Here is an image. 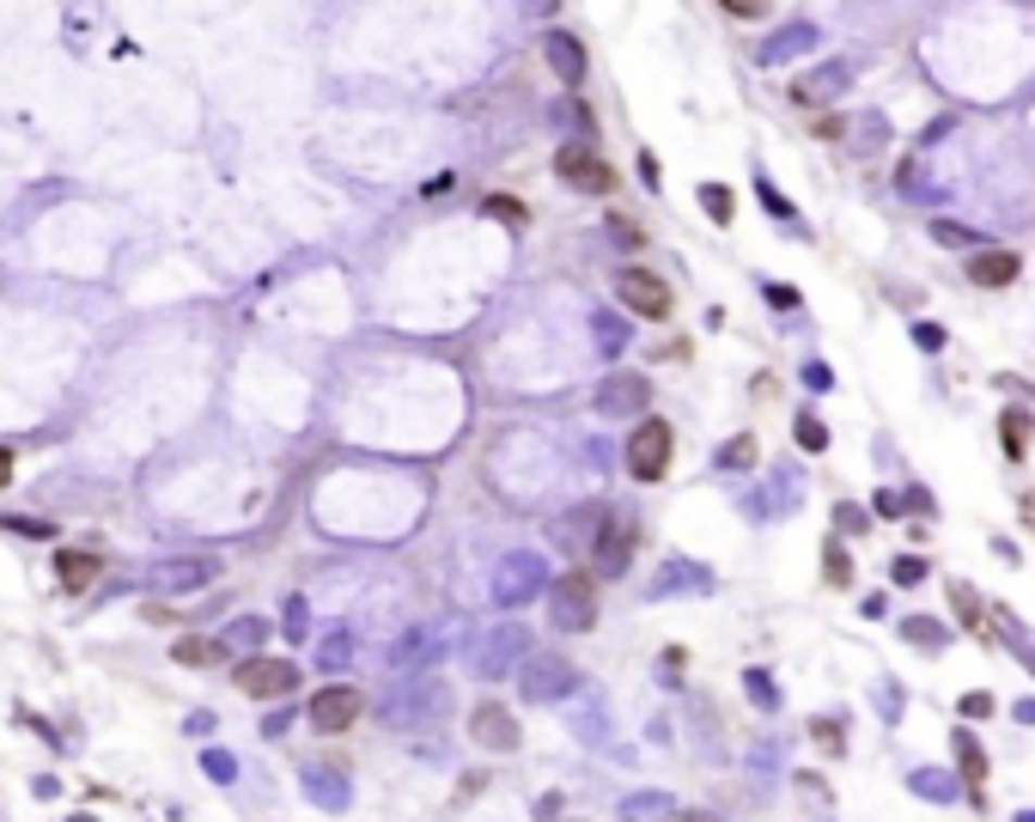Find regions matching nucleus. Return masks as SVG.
Segmentation results:
<instances>
[{"instance_id": "6ab92c4d", "label": "nucleus", "mask_w": 1035, "mask_h": 822, "mask_svg": "<svg viewBox=\"0 0 1035 822\" xmlns=\"http://www.w3.org/2000/svg\"><path fill=\"white\" fill-rule=\"evenodd\" d=\"M957 761H962V780H969V792L981 798V780H987V749L974 744L969 731H957Z\"/></svg>"}, {"instance_id": "4c0bfd02", "label": "nucleus", "mask_w": 1035, "mask_h": 822, "mask_svg": "<svg viewBox=\"0 0 1035 822\" xmlns=\"http://www.w3.org/2000/svg\"><path fill=\"white\" fill-rule=\"evenodd\" d=\"M719 7H725V13H737V18H756L768 0H719Z\"/></svg>"}, {"instance_id": "20e7f679", "label": "nucleus", "mask_w": 1035, "mask_h": 822, "mask_svg": "<svg viewBox=\"0 0 1035 822\" xmlns=\"http://www.w3.org/2000/svg\"><path fill=\"white\" fill-rule=\"evenodd\" d=\"M616 293H621V305L634 311V317H646V324H665L670 305H677V293H670V287L652 275V268H621V275H616Z\"/></svg>"}, {"instance_id": "423d86ee", "label": "nucleus", "mask_w": 1035, "mask_h": 822, "mask_svg": "<svg viewBox=\"0 0 1035 822\" xmlns=\"http://www.w3.org/2000/svg\"><path fill=\"white\" fill-rule=\"evenodd\" d=\"M232 683L244 688L250 700H280V695H293L299 688V670L287 665V658H244Z\"/></svg>"}, {"instance_id": "c85d7f7f", "label": "nucleus", "mask_w": 1035, "mask_h": 822, "mask_svg": "<svg viewBox=\"0 0 1035 822\" xmlns=\"http://www.w3.org/2000/svg\"><path fill=\"white\" fill-rule=\"evenodd\" d=\"M810 737H817L822 749H841V725H835V719H810Z\"/></svg>"}, {"instance_id": "e433bc0d", "label": "nucleus", "mask_w": 1035, "mask_h": 822, "mask_svg": "<svg viewBox=\"0 0 1035 822\" xmlns=\"http://www.w3.org/2000/svg\"><path fill=\"white\" fill-rule=\"evenodd\" d=\"M725 464H756V445H749V439H737V445H725Z\"/></svg>"}, {"instance_id": "f03ea898", "label": "nucleus", "mask_w": 1035, "mask_h": 822, "mask_svg": "<svg viewBox=\"0 0 1035 822\" xmlns=\"http://www.w3.org/2000/svg\"><path fill=\"white\" fill-rule=\"evenodd\" d=\"M548 616H555V628H567V634L597 628V579L591 573H560L555 585H548Z\"/></svg>"}, {"instance_id": "1a4fd4ad", "label": "nucleus", "mask_w": 1035, "mask_h": 822, "mask_svg": "<svg viewBox=\"0 0 1035 822\" xmlns=\"http://www.w3.org/2000/svg\"><path fill=\"white\" fill-rule=\"evenodd\" d=\"M646 396H652V384L646 378H634V372H616V378H603V390H597V415H646Z\"/></svg>"}, {"instance_id": "b1692460", "label": "nucleus", "mask_w": 1035, "mask_h": 822, "mask_svg": "<svg viewBox=\"0 0 1035 822\" xmlns=\"http://www.w3.org/2000/svg\"><path fill=\"white\" fill-rule=\"evenodd\" d=\"M932 238H938L944 250H969L981 232H969V226H957V219H932Z\"/></svg>"}, {"instance_id": "4468645a", "label": "nucleus", "mask_w": 1035, "mask_h": 822, "mask_svg": "<svg viewBox=\"0 0 1035 822\" xmlns=\"http://www.w3.org/2000/svg\"><path fill=\"white\" fill-rule=\"evenodd\" d=\"M525 652V628H500L494 640H481L476 646V670L481 676H506V665Z\"/></svg>"}, {"instance_id": "72a5a7b5", "label": "nucleus", "mask_w": 1035, "mask_h": 822, "mask_svg": "<svg viewBox=\"0 0 1035 822\" xmlns=\"http://www.w3.org/2000/svg\"><path fill=\"white\" fill-rule=\"evenodd\" d=\"M987 713H993V695H981V688L962 695V719H987Z\"/></svg>"}, {"instance_id": "9b49d317", "label": "nucleus", "mask_w": 1035, "mask_h": 822, "mask_svg": "<svg viewBox=\"0 0 1035 822\" xmlns=\"http://www.w3.org/2000/svg\"><path fill=\"white\" fill-rule=\"evenodd\" d=\"M542 55H548V67L560 74V86H572V92L585 86V49H579L572 31H548L542 37Z\"/></svg>"}, {"instance_id": "0eeeda50", "label": "nucleus", "mask_w": 1035, "mask_h": 822, "mask_svg": "<svg viewBox=\"0 0 1035 822\" xmlns=\"http://www.w3.org/2000/svg\"><path fill=\"white\" fill-rule=\"evenodd\" d=\"M634 524H609L597 530V543H591V579H621L628 573V555H634Z\"/></svg>"}, {"instance_id": "aec40b11", "label": "nucleus", "mask_w": 1035, "mask_h": 822, "mask_svg": "<svg viewBox=\"0 0 1035 822\" xmlns=\"http://www.w3.org/2000/svg\"><path fill=\"white\" fill-rule=\"evenodd\" d=\"M841 86H847V67H822V74L798 79V86H792V98H798V104H817V98L841 92Z\"/></svg>"}, {"instance_id": "393cba45", "label": "nucleus", "mask_w": 1035, "mask_h": 822, "mask_svg": "<svg viewBox=\"0 0 1035 822\" xmlns=\"http://www.w3.org/2000/svg\"><path fill=\"white\" fill-rule=\"evenodd\" d=\"M901 634H908L913 646H932V652H938L944 640H950V634H944V628H938V621H932V616H913L908 628H901Z\"/></svg>"}, {"instance_id": "f8f14e48", "label": "nucleus", "mask_w": 1035, "mask_h": 822, "mask_svg": "<svg viewBox=\"0 0 1035 822\" xmlns=\"http://www.w3.org/2000/svg\"><path fill=\"white\" fill-rule=\"evenodd\" d=\"M537 579H542V555H512L506 567H500L494 597L500 604H525V597H537Z\"/></svg>"}, {"instance_id": "9d476101", "label": "nucleus", "mask_w": 1035, "mask_h": 822, "mask_svg": "<svg viewBox=\"0 0 1035 822\" xmlns=\"http://www.w3.org/2000/svg\"><path fill=\"white\" fill-rule=\"evenodd\" d=\"M469 737H476L481 749H500V756H506V749H518V719H512L500 700H481L476 719H469Z\"/></svg>"}, {"instance_id": "ddd939ff", "label": "nucleus", "mask_w": 1035, "mask_h": 822, "mask_svg": "<svg viewBox=\"0 0 1035 822\" xmlns=\"http://www.w3.org/2000/svg\"><path fill=\"white\" fill-rule=\"evenodd\" d=\"M1018 250H974L969 256V280L974 287H987V293H999V287H1011L1018 280Z\"/></svg>"}, {"instance_id": "a19ab883", "label": "nucleus", "mask_w": 1035, "mask_h": 822, "mask_svg": "<svg viewBox=\"0 0 1035 822\" xmlns=\"http://www.w3.org/2000/svg\"><path fill=\"white\" fill-rule=\"evenodd\" d=\"M1023 822H1035V817H1023Z\"/></svg>"}, {"instance_id": "58836bf2", "label": "nucleus", "mask_w": 1035, "mask_h": 822, "mask_svg": "<svg viewBox=\"0 0 1035 822\" xmlns=\"http://www.w3.org/2000/svg\"><path fill=\"white\" fill-rule=\"evenodd\" d=\"M749 695H756L761 707H773V688H768V676H761V670H749Z\"/></svg>"}, {"instance_id": "7ed1b4c3", "label": "nucleus", "mask_w": 1035, "mask_h": 822, "mask_svg": "<svg viewBox=\"0 0 1035 822\" xmlns=\"http://www.w3.org/2000/svg\"><path fill=\"white\" fill-rule=\"evenodd\" d=\"M555 172H560V184L585 189V195H609V189H616V165H609L591 140H567L555 153Z\"/></svg>"}, {"instance_id": "c756f323", "label": "nucleus", "mask_w": 1035, "mask_h": 822, "mask_svg": "<svg viewBox=\"0 0 1035 822\" xmlns=\"http://www.w3.org/2000/svg\"><path fill=\"white\" fill-rule=\"evenodd\" d=\"M597 342L609 347V354H616V347L628 342V336H621V324H616V317H597Z\"/></svg>"}, {"instance_id": "6e6552de", "label": "nucleus", "mask_w": 1035, "mask_h": 822, "mask_svg": "<svg viewBox=\"0 0 1035 822\" xmlns=\"http://www.w3.org/2000/svg\"><path fill=\"white\" fill-rule=\"evenodd\" d=\"M572 683H579V670L567 665V658H530L525 665V695L530 700H560V695H572Z\"/></svg>"}, {"instance_id": "c9c22d12", "label": "nucleus", "mask_w": 1035, "mask_h": 822, "mask_svg": "<svg viewBox=\"0 0 1035 822\" xmlns=\"http://www.w3.org/2000/svg\"><path fill=\"white\" fill-rule=\"evenodd\" d=\"M609 232H616V238H621V244H646V232H640L634 219H621V214H616V219H609Z\"/></svg>"}, {"instance_id": "4be33fe9", "label": "nucleus", "mask_w": 1035, "mask_h": 822, "mask_svg": "<svg viewBox=\"0 0 1035 822\" xmlns=\"http://www.w3.org/2000/svg\"><path fill=\"white\" fill-rule=\"evenodd\" d=\"M700 207H707L712 226H731V219H737V202H731L725 184H700Z\"/></svg>"}, {"instance_id": "473e14b6", "label": "nucleus", "mask_w": 1035, "mask_h": 822, "mask_svg": "<svg viewBox=\"0 0 1035 822\" xmlns=\"http://www.w3.org/2000/svg\"><path fill=\"white\" fill-rule=\"evenodd\" d=\"M913 342L926 347V354H938V347H944V329H938V324H913Z\"/></svg>"}, {"instance_id": "f257e3e1", "label": "nucleus", "mask_w": 1035, "mask_h": 822, "mask_svg": "<svg viewBox=\"0 0 1035 822\" xmlns=\"http://www.w3.org/2000/svg\"><path fill=\"white\" fill-rule=\"evenodd\" d=\"M670 451H677V427L658 415H640L634 433H628V469H634V481H665Z\"/></svg>"}, {"instance_id": "412c9836", "label": "nucleus", "mask_w": 1035, "mask_h": 822, "mask_svg": "<svg viewBox=\"0 0 1035 822\" xmlns=\"http://www.w3.org/2000/svg\"><path fill=\"white\" fill-rule=\"evenodd\" d=\"M810 43H817V31H810V25H792V31H780L768 49H761V62H786V55H804Z\"/></svg>"}, {"instance_id": "f3484780", "label": "nucleus", "mask_w": 1035, "mask_h": 822, "mask_svg": "<svg viewBox=\"0 0 1035 822\" xmlns=\"http://www.w3.org/2000/svg\"><path fill=\"white\" fill-rule=\"evenodd\" d=\"M950 604H957V616H962V628H969V634H974V640H987V634H993V628H987V621H993V609H987V604H981V597H974V591H969V585H962V579H950Z\"/></svg>"}, {"instance_id": "bb28decb", "label": "nucleus", "mask_w": 1035, "mask_h": 822, "mask_svg": "<svg viewBox=\"0 0 1035 822\" xmlns=\"http://www.w3.org/2000/svg\"><path fill=\"white\" fill-rule=\"evenodd\" d=\"M665 810H670V798H628V805H621V817L640 822V817H665Z\"/></svg>"}, {"instance_id": "cd10ccee", "label": "nucleus", "mask_w": 1035, "mask_h": 822, "mask_svg": "<svg viewBox=\"0 0 1035 822\" xmlns=\"http://www.w3.org/2000/svg\"><path fill=\"white\" fill-rule=\"evenodd\" d=\"M896 585H926V560H920V555H901V560H896Z\"/></svg>"}, {"instance_id": "39448f33", "label": "nucleus", "mask_w": 1035, "mask_h": 822, "mask_svg": "<svg viewBox=\"0 0 1035 822\" xmlns=\"http://www.w3.org/2000/svg\"><path fill=\"white\" fill-rule=\"evenodd\" d=\"M359 713H366V695H359V688H348V683H329V688H317V695H311V725L324 731V737L354 731Z\"/></svg>"}, {"instance_id": "2eb2a0df", "label": "nucleus", "mask_w": 1035, "mask_h": 822, "mask_svg": "<svg viewBox=\"0 0 1035 822\" xmlns=\"http://www.w3.org/2000/svg\"><path fill=\"white\" fill-rule=\"evenodd\" d=\"M98 573H104V560H98V555H79V548H62V555H55V579H62V591H86Z\"/></svg>"}, {"instance_id": "f704fd0d", "label": "nucleus", "mask_w": 1035, "mask_h": 822, "mask_svg": "<svg viewBox=\"0 0 1035 822\" xmlns=\"http://www.w3.org/2000/svg\"><path fill=\"white\" fill-rule=\"evenodd\" d=\"M835 524L847 530V536H859V530H866V513H859V506H835Z\"/></svg>"}, {"instance_id": "ea45409f", "label": "nucleus", "mask_w": 1035, "mask_h": 822, "mask_svg": "<svg viewBox=\"0 0 1035 822\" xmlns=\"http://www.w3.org/2000/svg\"><path fill=\"white\" fill-rule=\"evenodd\" d=\"M0 488H13V457L0 451Z\"/></svg>"}, {"instance_id": "dca6fc26", "label": "nucleus", "mask_w": 1035, "mask_h": 822, "mask_svg": "<svg viewBox=\"0 0 1035 822\" xmlns=\"http://www.w3.org/2000/svg\"><path fill=\"white\" fill-rule=\"evenodd\" d=\"M1030 433H1035L1030 408H1005V415H999V445H1005V457H1011V464H1018V457H1030Z\"/></svg>"}, {"instance_id": "a878e982", "label": "nucleus", "mask_w": 1035, "mask_h": 822, "mask_svg": "<svg viewBox=\"0 0 1035 822\" xmlns=\"http://www.w3.org/2000/svg\"><path fill=\"white\" fill-rule=\"evenodd\" d=\"M798 445L804 451H829V427L817 415H798Z\"/></svg>"}, {"instance_id": "a211bd4d", "label": "nucleus", "mask_w": 1035, "mask_h": 822, "mask_svg": "<svg viewBox=\"0 0 1035 822\" xmlns=\"http://www.w3.org/2000/svg\"><path fill=\"white\" fill-rule=\"evenodd\" d=\"M171 652H177V665H189V670H214V665H226V646H219V640H201V634H184Z\"/></svg>"}, {"instance_id": "2f4dec72", "label": "nucleus", "mask_w": 1035, "mask_h": 822, "mask_svg": "<svg viewBox=\"0 0 1035 822\" xmlns=\"http://www.w3.org/2000/svg\"><path fill=\"white\" fill-rule=\"evenodd\" d=\"M481 214H500V219H512V226H518V219H525V207H518V202H500V195H488V202H481Z\"/></svg>"}, {"instance_id": "7c9ffc66", "label": "nucleus", "mask_w": 1035, "mask_h": 822, "mask_svg": "<svg viewBox=\"0 0 1035 822\" xmlns=\"http://www.w3.org/2000/svg\"><path fill=\"white\" fill-rule=\"evenodd\" d=\"M18 536H31V543H49V536H55V524H43V518H18Z\"/></svg>"}, {"instance_id": "5701e85b", "label": "nucleus", "mask_w": 1035, "mask_h": 822, "mask_svg": "<svg viewBox=\"0 0 1035 822\" xmlns=\"http://www.w3.org/2000/svg\"><path fill=\"white\" fill-rule=\"evenodd\" d=\"M822 579H829V585H853V560H847V548H835V543H829V548H822Z\"/></svg>"}]
</instances>
